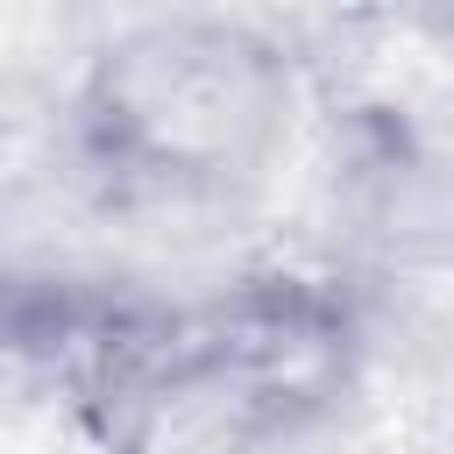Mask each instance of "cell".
Here are the masks:
<instances>
[{
  "label": "cell",
  "instance_id": "1",
  "mask_svg": "<svg viewBox=\"0 0 454 454\" xmlns=\"http://www.w3.org/2000/svg\"><path fill=\"white\" fill-rule=\"evenodd\" d=\"M284 128V50L220 14L121 28L71 92V149L121 199H227L270 170Z\"/></svg>",
  "mask_w": 454,
  "mask_h": 454
},
{
  "label": "cell",
  "instance_id": "2",
  "mask_svg": "<svg viewBox=\"0 0 454 454\" xmlns=\"http://www.w3.org/2000/svg\"><path fill=\"white\" fill-rule=\"evenodd\" d=\"M355 362L362 319L333 277H241L220 298L177 312V362L149 440L177 419H213L227 433H291L348 390Z\"/></svg>",
  "mask_w": 454,
  "mask_h": 454
}]
</instances>
